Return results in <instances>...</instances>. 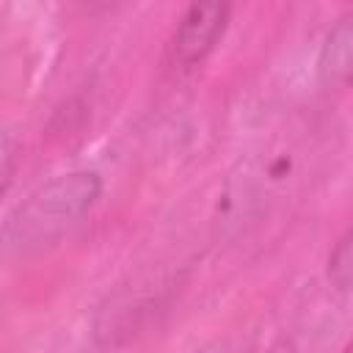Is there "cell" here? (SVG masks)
I'll list each match as a JSON object with an SVG mask.
<instances>
[{"mask_svg": "<svg viewBox=\"0 0 353 353\" xmlns=\"http://www.w3.org/2000/svg\"><path fill=\"white\" fill-rule=\"evenodd\" d=\"M328 154L331 135L312 119H292L268 132L226 179V221L245 229L281 212L323 174Z\"/></svg>", "mask_w": 353, "mask_h": 353, "instance_id": "cell-1", "label": "cell"}, {"mask_svg": "<svg viewBox=\"0 0 353 353\" xmlns=\"http://www.w3.org/2000/svg\"><path fill=\"white\" fill-rule=\"evenodd\" d=\"M102 188V176L88 168L69 171L44 182L8 212L3 223L6 251L28 254L55 243L94 210Z\"/></svg>", "mask_w": 353, "mask_h": 353, "instance_id": "cell-2", "label": "cell"}, {"mask_svg": "<svg viewBox=\"0 0 353 353\" xmlns=\"http://www.w3.org/2000/svg\"><path fill=\"white\" fill-rule=\"evenodd\" d=\"M232 17V6L229 3H218V0H201V3H190L182 17L174 25V33L168 39V63L176 72H193L199 69L212 50L218 47V41L226 33Z\"/></svg>", "mask_w": 353, "mask_h": 353, "instance_id": "cell-3", "label": "cell"}, {"mask_svg": "<svg viewBox=\"0 0 353 353\" xmlns=\"http://www.w3.org/2000/svg\"><path fill=\"white\" fill-rule=\"evenodd\" d=\"M160 303H163L160 301V287L152 290V284H143V287L119 290L97 312V320H94L97 342L105 345V347H119L130 336L141 334L143 320L152 314V309L157 312Z\"/></svg>", "mask_w": 353, "mask_h": 353, "instance_id": "cell-4", "label": "cell"}, {"mask_svg": "<svg viewBox=\"0 0 353 353\" xmlns=\"http://www.w3.org/2000/svg\"><path fill=\"white\" fill-rule=\"evenodd\" d=\"M317 69L325 83H345L353 77V11L339 17L336 25L328 30Z\"/></svg>", "mask_w": 353, "mask_h": 353, "instance_id": "cell-5", "label": "cell"}, {"mask_svg": "<svg viewBox=\"0 0 353 353\" xmlns=\"http://www.w3.org/2000/svg\"><path fill=\"white\" fill-rule=\"evenodd\" d=\"M325 273H328V281L334 284V290L353 292V223L331 248Z\"/></svg>", "mask_w": 353, "mask_h": 353, "instance_id": "cell-6", "label": "cell"}, {"mask_svg": "<svg viewBox=\"0 0 353 353\" xmlns=\"http://www.w3.org/2000/svg\"><path fill=\"white\" fill-rule=\"evenodd\" d=\"M11 179H14V138L11 132L3 135V190L11 188Z\"/></svg>", "mask_w": 353, "mask_h": 353, "instance_id": "cell-7", "label": "cell"}, {"mask_svg": "<svg viewBox=\"0 0 353 353\" xmlns=\"http://www.w3.org/2000/svg\"><path fill=\"white\" fill-rule=\"evenodd\" d=\"M199 353H229V350H226L221 342H215V345H207V347H201Z\"/></svg>", "mask_w": 353, "mask_h": 353, "instance_id": "cell-8", "label": "cell"}, {"mask_svg": "<svg viewBox=\"0 0 353 353\" xmlns=\"http://www.w3.org/2000/svg\"><path fill=\"white\" fill-rule=\"evenodd\" d=\"M342 353H353V336H350V342L345 345V350H342Z\"/></svg>", "mask_w": 353, "mask_h": 353, "instance_id": "cell-9", "label": "cell"}]
</instances>
